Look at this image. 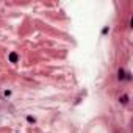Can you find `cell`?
I'll list each match as a JSON object with an SVG mask.
<instances>
[{"instance_id": "277c9868", "label": "cell", "mask_w": 133, "mask_h": 133, "mask_svg": "<svg viewBox=\"0 0 133 133\" xmlns=\"http://www.w3.org/2000/svg\"><path fill=\"white\" fill-rule=\"evenodd\" d=\"M27 121L28 122H36V119H34L33 116H27Z\"/></svg>"}, {"instance_id": "5b68a950", "label": "cell", "mask_w": 133, "mask_h": 133, "mask_svg": "<svg viewBox=\"0 0 133 133\" xmlns=\"http://www.w3.org/2000/svg\"><path fill=\"white\" fill-rule=\"evenodd\" d=\"M108 31H110V28H108V27H103V30H102V34H106Z\"/></svg>"}, {"instance_id": "3957f363", "label": "cell", "mask_w": 133, "mask_h": 133, "mask_svg": "<svg viewBox=\"0 0 133 133\" xmlns=\"http://www.w3.org/2000/svg\"><path fill=\"white\" fill-rule=\"evenodd\" d=\"M119 102H121L122 105H127V103H128V96H127V94L121 96V97H119Z\"/></svg>"}, {"instance_id": "8992f818", "label": "cell", "mask_w": 133, "mask_h": 133, "mask_svg": "<svg viewBox=\"0 0 133 133\" xmlns=\"http://www.w3.org/2000/svg\"><path fill=\"white\" fill-rule=\"evenodd\" d=\"M3 96H5V97H10V96H11V91H5Z\"/></svg>"}, {"instance_id": "6da1fadb", "label": "cell", "mask_w": 133, "mask_h": 133, "mask_svg": "<svg viewBox=\"0 0 133 133\" xmlns=\"http://www.w3.org/2000/svg\"><path fill=\"white\" fill-rule=\"evenodd\" d=\"M8 60H10V63H17L19 56H17V53H16V52H11L10 55H8Z\"/></svg>"}, {"instance_id": "7a4b0ae2", "label": "cell", "mask_w": 133, "mask_h": 133, "mask_svg": "<svg viewBox=\"0 0 133 133\" xmlns=\"http://www.w3.org/2000/svg\"><path fill=\"white\" fill-rule=\"evenodd\" d=\"M118 78H119V80H125V78H127V72H125L124 69H119V70H118Z\"/></svg>"}]
</instances>
